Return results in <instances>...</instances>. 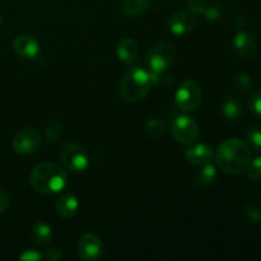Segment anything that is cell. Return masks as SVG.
<instances>
[{"mask_svg": "<svg viewBox=\"0 0 261 261\" xmlns=\"http://www.w3.org/2000/svg\"><path fill=\"white\" fill-rule=\"evenodd\" d=\"M216 160L217 165L223 172L236 175L246 170L251 161V149L245 142L233 138L219 145Z\"/></svg>", "mask_w": 261, "mask_h": 261, "instance_id": "obj_1", "label": "cell"}, {"mask_svg": "<svg viewBox=\"0 0 261 261\" xmlns=\"http://www.w3.org/2000/svg\"><path fill=\"white\" fill-rule=\"evenodd\" d=\"M153 78L142 68H130L117 84V94L122 101L138 102L147 97L152 88Z\"/></svg>", "mask_w": 261, "mask_h": 261, "instance_id": "obj_2", "label": "cell"}, {"mask_svg": "<svg viewBox=\"0 0 261 261\" xmlns=\"http://www.w3.org/2000/svg\"><path fill=\"white\" fill-rule=\"evenodd\" d=\"M30 182L41 194H56L66 186V173L58 165L40 163L30 173Z\"/></svg>", "mask_w": 261, "mask_h": 261, "instance_id": "obj_3", "label": "cell"}, {"mask_svg": "<svg viewBox=\"0 0 261 261\" xmlns=\"http://www.w3.org/2000/svg\"><path fill=\"white\" fill-rule=\"evenodd\" d=\"M176 56V47L170 41H161L149 48L147 54V63L150 68V75L154 78L173 63Z\"/></svg>", "mask_w": 261, "mask_h": 261, "instance_id": "obj_4", "label": "cell"}, {"mask_svg": "<svg viewBox=\"0 0 261 261\" xmlns=\"http://www.w3.org/2000/svg\"><path fill=\"white\" fill-rule=\"evenodd\" d=\"M203 99V89L195 81L188 79L178 87L175 94V103L181 111H194Z\"/></svg>", "mask_w": 261, "mask_h": 261, "instance_id": "obj_5", "label": "cell"}, {"mask_svg": "<svg viewBox=\"0 0 261 261\" xmlns=\"http://www.w3.org/2000/svg\"><path fill=\"white\" fill-rule=\"evenodd\" d=\"M60 161L66 170L71 172H82L89 165L86 149L78 143H65L60 150Z\"/></svg>", "mask_w": 261, "mask_h": 261, "instance_id": "obj_6", "label": "cell"}, {"mask_svg": "<svg viewBox=\"0 0 261 261\" xmlns=\"http://www.w3.org/2000/svg\"><path fill=\"white\" fill-rule=\"evenodd\" d=\"M171 135L173 139L181 144H193L199 137V125L188 115L176 116L171 121Z\"/></svg>", "mask_w": 261, "mask_h": 261, "instance_id": "obj_7", "label": "cell"}, {"mask_svg": "<svg viewBox=\"0 0 261 261\" xmlns=\"http://www.w3.org/2000/svg\"><path fill=\"white\" fill-rule=\"evenodd\" d=\"M12 147L18 154H32L41 147V137L35 129L27 127L14 135Z\"/></svg>", "mask_w": 261, "mask_h": 261, "instance_id": "obj_8", "label": "cell"}, {"mask_svg": "<svg viewBox=\"0 0 261 261\" xmlns=\"http://www.w3.org/2000/svg\"><path fill=\"white\" fill-rule=\"evenodd\" d=\"M76 250H78V255L82 260L94 261L101 257L103 245L98 236L93 233H86L79 239Z\"/></svg>", "mask_w": 261, "mask_h": 261, "instance_id": "obj_9", "label": "cell"}, {"mask_svg": "<svg viewBox=\"0 0 261 261\" xmlns=\"http://www.w3.org/2000/svg\"><path fill=\"white\" fill-rule=\"evenodd\" d=\"M196 17L189 10H177L168 18V30L175 36H184L190 33L196 25Z\"/></svg>", "mask_w": 261, "mask_h": 261, "instance_id": "obj_10", "label": "cell"}, {"mask_svg": "<svg viewBox=\"0 0 261 261\" xmlns=\"http://www.w3.org/2000/svg\"><path fill=\"white\" fill-rule=\"evenodd\" d=\"M13 50L22 59H35L40 54V43L33 36L19 35L13 41Z\"/></svg>", "mask_w": 261, "mask_h": 261, "instance_id": "obj_11", "label": "cell"}, {"mask_svg": "<svg viewBox=\"0 0 261 261\" xmlns=\"http://www.w3.org/2000/svg\"><path fill=\"white\" fill-rule=\"evenodd\" d=\"M233 48L237 55L241 56L242 59H250L256 53L257 42L251 33L241 31L234 36Z\"/></svg>", "mask_w": 261, "mask_h": 261, "instance_id": "obj_12", "label": "cell"}, {"mask_svg": "<svg viewBox=\"0 0 261 261\" xmlns=\"http://www.w3.org/2000/svg\"><path fill=\"white\" fill-rule=\"evenodd\" d=\"M185 158L190 165L204 166L212 162L214 158V150L208 144H196L186 150Z\"/></svg>", "mask_w": 261, "mask_h": 261, "instance_id": "obj_13", "label": "cell"}, {"mask_svg": "<svg viewBox=\"0 0 261 261\" xmlns=\"http://www.w3.org/2000/svg\"><path fill=\"white\" fill-rule=\"evenodd\" d=\"M139 47L134 38L124 37L117 45V58L126 65L134 64L138 60Z\"/></svg>", "mask_w": 261, "mask_h": 261, "instance_id": "obj_14", "label": "cell"}, {"mask_svg": "<svg viewBox=\"0 0 261 261\" xmlns=\"http://www.w3.org/2000/svg\"><path fill=\"white\" fill-rule=\"evenodd\" d=\"M79 201L76 196L71 193H66L58 199L55 204L56 213L64 219H69L74 217L78 212Z\"/></svg>", "mask_w": 261, "mask_h": 261, "instance_id": "obj_15", "label": "cell"}, {"mask_svg": "<svg viewBox=\"0 0 261 261\" xmlns=\"http://www.w3.org/2000/svg\"><path fill=\"white\" fill-rule=\"evenodd\" d=\"M221 114L227 121H236L242 115V103L236 97H228L223 101Z\"/></svg>", "mask_w": 261, "mask_h": 261, "instance_id": "obj_16", "label": "cell"}, {"mask_svg": "<svg viewBox=\"0 0 261 261\" xmlns=\"http://www.w3.org/2000/svg\"><path fill=\"white\" fill-rule=\"evenodd\" d=\"M150 0H122L121 12L129 18H135L148 9Z\"/></svg>", "mask_w": 261, "mask_h": 261, "instance_id": "obj_17", "label": "cell"}, {"mask_svg": "<svg viewBox=\"0 0 261 261\" xmlns=\"http://www.w3.org/2000/svg\"><path fill=\"white\" fill-rule=\"evenodd\" d=\"M31 237L32 241L37 245H47L53 241V229L48 224L40 222L33 226L32 231H31Z\"/></svg>", "mask_w": 261, "mask_h": 261, "instance_id": "obj_18", "label": "cell"}, {"mask_svg": "<svg viewBox=\"0 0 261 261\" xmlns=\"http://www.w3.org/2000/svg\"><path fill=\"white\" fill-rule=\"evenodd\" d=\"M217 178V168L216 166L211 165V163H206L204 165L200 170L196 172L195 175V184L198 186H209L214 182V180Z\"/></svg>", "mask_w": 261, "mask_h": 261, "instance_id": "obj_19", "label": "cell"}, {"mask_svg": "<svg viewBox=\"0 0 261 261\" xmlns=\"http://www.w3.org/2000/svg\"><path fill=\"white\" fill-rule=\"evenodd\" d=\"M245 143L255 152H261V127L254 126L245 133Z\"/></svg>", "mask_w": 261, "mask_h": 261, "instance_id": "obj_20", "label": "cell"}, {"mask_svg": "<svg viewBox=\"0 0 261 261\" xmlns=\"http://www.w3.org/2000/svg\"><path fill=\"white\" fill-rule=\"evenodd\" d=\"M64 133V124L61 120H51L45 129V137L48 142H56L60 139Z\"/></svg>", "mask_w": 261, "mask_h": 261, "instance_id": "obj_21", "label": "cell"}, {"mask_svg": "<svg viewBox=\"0 0 261 261\" xmlns=\"http://www.w3.org/2000/svg\"><path fill=\"white\" fill-rule=\"evenodd\" d=\"M232 84H233L234 89L239 91L240 93H247L252 88L254 82H252V78L249 74L240 73L234 76L233 81H232Z\"/></svg>", "mask_w": 261, "mask_h": 261, "instance_id": "obj_22", "label": "cell"}, {"mask_svg": "<svg viewBox=\"0 0 261 261\" xmlns=\"http://www.w3.org/2000/svg\"><path fill=\"white\" fill-rule=\"evenodd\" d=\"M163 129H165V124L162 120L157 119V117H152L145 124V132L150 138H158L160 135H162Z\"/></svg>", "mask_w": 261, "mask_h": 261, "instance_id": "obj_23", "label": "cell"}, {"mask_svg": "<svg viewBox=\"0 0 261 261\" xmlns=\"http://www.w3.org/2000/svg\"><path fill=\"white\" fill-rule=\"evenodd\" d=\"M245 171H246V176L251 181H261V157L250 161Z\"/></svg>", "mask_w": 261, "mask_h": 261, "instance_id": "obj_24", "label": "cell"}, {"mask_svg": "<svg viewBox=\"0 0 261 261\" xmlns=\"http://www.w3.org/2000/svg\"><path fill=\"white\" fill-rule=\"evenodd\" d=\"M246 218L252 223H261V209L255 204H246L244 208Z\"/></svg>", "mask_w": 261, "mask_h": 261, "instance_id": "obj_25", "label": "cell"}, {"mask_svg": "<svg viewBox=\"0 0 261 261\" xmlns=\"http://www.w3.org/2000/svg\"><path fill=\"white\" fill-rule=\"evenodd\" d=\"M203 14L205 15V18L208 20H217L222 14V8L221 5L217 4V3H212L208 7H205Z\"/></svg>", "mask_w": 261, "mask_h": 261, "instance_id": "obj_26", "label": "cell"}, {"mask_svg": "<svg viewBox=\"0 0 261 261\" xmlns=\"http://www.w3.org/2000/svg\"><path fill=\"white\" fill-rule=\"evenodd\" d=\"M250 110L255 116L261 117V91L255 92L250 98Z\"/></svg>", "mask_w": 261, "mask_h": 261, "instance_id": "obj_27", "label": "cell"}, {"mask_svg": "<svg viewBox=\"0 0 261 261\" xmlns=\"http://www.w3.org/2000/svg\"><path fill=\"white\" fill-rule=\"evenodd\" d=\"M18 259L22 261H40L43 259V256L36 250H25L23 254L19 255Z\"/></svg>", "mask_w": 261, "mask_h": 261, "instance_id": "obj_28", "label": "cell"}, {"mask_svg": "<svg viewBox=\"0 0 261 261\" xmlns=\"http://www.w3.org/2000/svg\"><path fill=\"white\" fill-rule=\"evenodd\" d=\"M10 204V196L4 189L0 188V214L4 213L8 208H9Z\"/></svg>", "mask_w": 261, "mask_h": 261, "instance_id": "obj_29", "label": "cell"}, {"mask_svg": "<svg viewBox=\"0 0 261 261\" xmlns=\"http://www.w3.org/2000/svg\"><path fill=\"white\" fill-rule=\"evenodd\" d=\"M189 7H190V12L194 14H200L205 9V4L201 0H189Z\"/></svg>", "mask_w": 261, "mask_h": 261, "instance_id": "obj_30", "label": "cell"}, {"mask_svg": "<svg viewBox=\"0 0 261 261\" xmlns=\"http://www.w3.org/2000/svg\"><path fill=\"white\" fill-rule=\"evenodd\" d=\"M61 251L60 249H56V247H51V249H48L47 251H46V254L43 255V257L50 261H56L59 259H61Z\"/></svg>", "mask_w": 261, "mask_h": 261, "instance_id": "obj_31", "label": "cell"}, {"mask_svg": "<svg viewBox=\"0 0 261 261\" xmlns=\"http://www.w3.org/2000/svg\"><path fill=\"white\" fill-rule=\"evenodd\" d=\"M2 22H3V18H2V14H0V27H2Z\"/></svg>", "mask_w": 261, "mask_h": 261, "instance_id": "obj_32", "label": "cell"}, {"mask_svg": "<svg viewBox=\"0 0 261 261\" xmlns=\"http://www.w3.org/2000/svg\"><path fill=\"white\" fill-rule=\"evenodd\" d=\"M260 23H261V15H260Z\"/></svg>", "mask_w": 261, "mask_h": 261, "instance_id": "obj_33", "label": "cell"}]
</instances>
